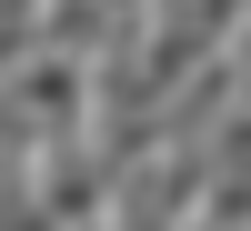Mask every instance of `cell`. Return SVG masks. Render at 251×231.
I'll return each mask as SVG.
<instances>
[{"instance_id": "1", "label": "cell", "mask_w": 251, "mask_h": 231, "mask_svg": "<svg viewBox=\"0 0 251 231\" xmlns=\"http://www.w3.org/2000/svg\"><path fill=\"white\" fill-rule=\"evenodd\" d=\"M30 131H91L100 121V60L80 51H10V111Z\"/></svg>"}]
</instances>
